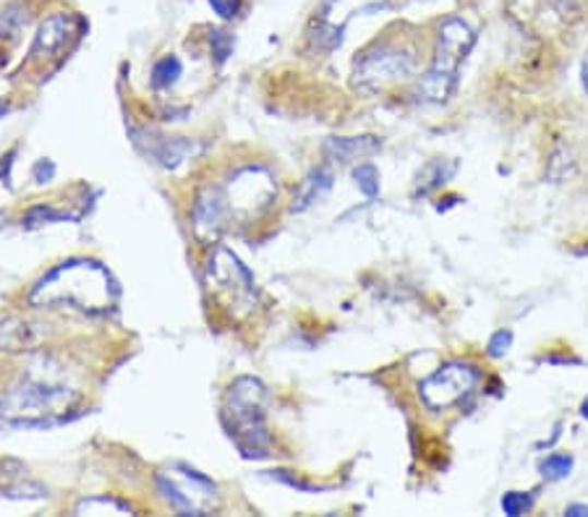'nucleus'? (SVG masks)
Here are the masks:
<instances>
[{
	"mask_svg": "<svg viewBox=\"0 0 588 517\" xmlns=\"http://www.w3.org/2000/svg\"><path fill=\"white\" fill-rule=\"evenodd\" d=\"M32 303H65L82 311H105L118 298V285L103 264L71 258L50 269L32 290Z\"/></svg>",
	"mask_w": 588,
	"mask_h": 517,
	"instance_id": "obj_1",
	"label": "nucleus"
},
{
	"mask_svg": "<svg viewBox=\"0 0 588 517\" xmlns=\"http://www.w3.org/2000/svg\"><path fill=\"white\" fill-rule=\"evenodd\" d=\"M267 389L254 376H241L228 387L223 400L220 419L238 453L249 460H262L269 455L267 431Z\"/></svg>",
	"mask_w": 588,
	"mask_h": 517,
	"instance_id": "obj_2",
	"label": "nucleus"
},
{
	"mask_svg": "<svg viewBox=\"0 0 588 517\" xmlns=\"http://www.w3.org/2000/svg\"><path fill=\"white\" fill-rule=\"evenodd\" d=\"M476 45V32L471 24L464 22L460 16H451L440 24L437 45H434V61L429 71L421 76L416 95L421 103L442 105L453 97L455 84H458V71L468 52Z\"/></svg>",
	"mask_w": 588,
	"mask_h": 517,
	"instance_id": "obj_3",
	"label": "nucleus"
},
{
	"mask_svg": "<svg viewBox=\"0 0 588 517\" xmlns=\"http://www.w3.org/2000/svg\"><path fill=\"white\" fill-rule=\"evenodd\" d=\"M74 402L69 387H50L26 380L22 387L0 397V421L16 429H43L63 421V413Z\"/></svg>",
	"mask_w": 588,
	"mask_h": 517,
	"instance_id": "obj_4",
	"label": "nucleus"
},
{
	"mask_svg": "<svg viewBox=\"0 0 588 517\" xmlns=\"http://www.w3.org/2000/svg\"><path fill=\"white\" fill-rule=\"evenodd\" d=\"M163 500L181 515H207L217 505V486L200 470L178 466L157 473Z\"/></svg>",
	"mask_w": 588,
	"mask_h": 517,
	"instance_id": "obj_5",
	"label": "nucleus"
},
{
	"mask_svg": "<svg viewBox=\"0 0 588 517\" xmlns=\"http://www.w3.org/2000/svg\"><path fill=\"white\" fill-rule=\"evenodd\" d=\"M209 282H213L217 301L228 311L238 314V309L249 311L254 306V275L228 249H217L213 258H209Z\"/></svg>",
	"mask_w": 588,
	"mask_h": 517,
	"instance_id": "obj_6",
	"label": "nucleus"
},
{
	"mask_svg": "<svg viewBox=\"0 0 588 517\" xmlns=\"http://www.w3.org/2000/svg\"><path fill=\"white\" fill-rule=\"evenodd\" d=\"M413 71V56L398 45H376L356 61V84L363 89H387L398 84Z\"/></svg>",
	"mask_w": 588,
	"mask_h": 517,
	"instance_id": "obj_7",
	"label": "nucleus"
},
{
	"mask_svg": "<svg viewBox=\"0 0 588 517\" xmlns=\"http://www.w3.org/2000/svg\"><path fill=\"white\" fill-rule=\"evenodd\" d=\"M476 382H479V371L471 363L451 361L419 384V395L429 410H447L466 400L473 393Z\"/></svg>",
	"mask_w": 588,
	"mask_h": 517,
	"instance_id": "obj_8",
	"label": "nucleus"
},
{
	"mask_svg": "<svg viewBox=\"0 0 588 517\" xmlns=\"http://www.w3.org/2000/svg\"><path fill=\"white\" fill-rule=\"evenodd\" d=\"M389 0H325L322 9L316 11L312 39L316 48L335 50L340 48L343 32L353 22L356 16H367V13L382 11Z\"/></svg>",
	"mask_w": 588,
	"mask_h": 517,
	"instance_id": "obj_9",
	"label": "nucleus"
},
{
	"mask_svg": "<svg viewBox=\"0 0 588 517\" xmlns=\"http://www.w3.org/2000/svg\"><path fill=\"white\" fill-rule=\"evenodd\" d=\"M277 185L264 168H243L230 178V189L226 196L228 212L243 217H260L269 204L275 202Z\"/></svg>",
	"mask_w": 588,
	"mask_h": 517,
	"instance_id": "obj_10",
	"label": "nucleus"
},
{
	"mask_svg": "<svg viewBox=\"0 0 588 517\" xmlns=\"http://www.w3.org/2000/svg\"><path fill=\"white\" fill-rule=\"evenodd\" d=\"M74 19L69 16V13H56V16H50L48 22L39 26V35L35 39V45H32V58L39 56H52V52H58L63 48L65 43H69V37L74 35Z\"/></svg>",
	"mask_w": 588,
	"mask_h": 517,
	"instance_id": "obj_11",
	"label": "nucleus"
},
{
	"mask_svg": "<svg viewBox=\"0 0 588 517\" xmlns=\"http://www.w3.org/2000/svg\"><path fill=\"white\" fill-rule=\"evenodd\" d=\"M226 215H228L226 194L217 189H204L194 204L196 230H200L202 236H215L217 230H220L223 220H226Z\"/></svg>",
	"mask_w": 588,
	"mask_h": 517,
	"instance_id": "obj_12",
	"label": "nucleus"
},
{
	"mask_svg": "<svg viewBox=\"0 0 588 517\" xmlns=\"http://www.w3.org/2000/svg\"><path fill=\"white\" fill-rule=\"evenodd\" d=\"M382 149V142L376 136H335L327 139L325 155L329 160L338 163H351L359 157H369L374 152Z\"/></svg>",
	"mask_w": 588,
	"mask_h": 517,
	"instance_id": "obj_13",
	"label": "nucleus"
},
{
	"mask_svg": "<svg viewBox=\"0 0 588 517\" xmlns=\"http://www.w3.org/2000/svg\"><path fill=\"white\" fill-rule=\"evenodd\" d=\"M200 149H202L200 144L189 142V139H165V136L152 139L147 147L149 155L168 170H176L178 165L187 163L189 157H194Z\"/></svg>",
	"mask_w": 588,
	"mask_h": 517,
	"instance_id": "obj_14",
	"label": "nucleus"
},
{
	"mask_svg": "<svg viewBox=\"0 0 588 517\" xmlns=\"http://www.w3.org/2000/svg\"><path fill=\"white\" fill-rule=\"evenodd\" d=\"M333 170L329 168H314L312 172H309L307 178H303L299 194H296L293 199V212H307L309 207H314L316 202H322L329 194V189H333Z\"/></svg>",
	"mask_w": 588,
	"mask_h": 517,
	"instance_id": "obj_15",
	"label": "nucleus"
},
{
	"mask_svg": "<svg viewBox=\"0 0 588 517\" xmlns=\"http://www.w3.org/2000/svg\"><path fill=\"white\" fill-rule=\"evenodd\" d=\"M455 170H458V163H447V160H432L427 165L424 170H421L419 176V185H416L413 194L416 196H427L432 194L434 189H440V185H445L451 178L455 176Z\"/></svg>",
	"mask_w": 588,
	"mask_h": 517,
	"instance_id": "obj_16",
	"label": "nucleus"
},
{
	"mask_svg": "<svg viewBox=\"0 0 588 517\" xmlns=\"http://www.w3.org/2000/svg\"><path fill=\"white\" fill-rule=\"evenodd\" d=\"M76 515H103V513H116V515H131L134 509L123 502L113 500V496H89V500H82L74 509Z\"/></svg>",
	"mask_w": 588,
	"mask_h": 517,
	"instance_id": "obj_17",
	"label": "nucleus"
},
{
	"mask_svg": "<svg viewBox=\"0 0 588 517\" xmlns=\"http://www.w3.org/2000/svg\"><path fill=\"white\" fill-rule=\"evenodd\" d=\"M181 61H178L176 56H165L155 63V69H152V86H155V89H168V86H173L178 79H181Z\"/></svg>",
	"mask_w": 588,
	"mask_h": 517,
	"instance_id": "obj_18",
	"label": "nucleus"
},
{
	"mask_svg": "<svg viewBox=\"0 0 588 517\" xmlns=\"http://www.w3.org/2000/svg\"><path fill=\"white\" fill-rule=\"evenodd\" d=\"M573 466H576V460H573L571 455H550L541 460V476H544L547 481H563L567 476L573 473Z\"/></svg>",
	"mask_w": 588,
	"mask_h": 517,
	"instance_id": "obj_19",
	"label": "nucleus"
},
{
	"mask_svg": "<svg viewBox=\"0 0 588 517\" xmlns=\"http://www.w3.org/2000/svg\"><path fill=\"white\" fill-rule=\"evenodd\" d=\"M353 181L359 185V191L363 196L374 199L380 196V172H376L374 165L363 163L359 168H353Z\"/></svg>",
	"mask_w": 588,
	"mask_h": 517,
	"instance_id": "obj_20",
	"label": "nucleus"
},
{
	"mask_svg": "<svg viewBox=\"0 0 588 517\" xmlns=\"http://www.w3.org/2000/svg\"><path fill=\"white\" fill-rule=\"evenodd\" d=\"M233 45H236V39L233 35H228V32H223V29L209 32V48H213L217 65H223L228 61L230 52H233Z\"/></svg>",
	"mask_w": 588,
	"mask_h": 517,
	"instance_id": "obj_21",
	"label": "nucleus"
},
{
	"mask_svg": "<svg viewBox=\"0 0 588 517\" xmlns=\"http://www.w3.org/2000/svg\"><path fill=\"white\" fill-rule=\"evenodd\" d=\"M63 220H74V217L63 215V212H56L52 207H35L24 215V228H39L45 223H63Z\"/></svg>",
	"mask_w": 588,
	"mask_h": 517,
	"instance_id": "obj_22",
	"label": "nucleus"
},
{
	"mask_svg": "<svg viewBox=\"0 0 588 517\" xmlns=\"http://www.w3.org/2000/svg\"><path fill=\"white\" fill-rule=\"evenodd\" d=\"M500 505H502V513L505 515L520 517L533 507V500H531V494H526V492H507L505 496H502Z\"/></svg>",
	"mask_w": 588,
	"mask_h": 517,
	"instance_id": "obj_23",
	"label": "nucleus"
},
{
	"mask_svg": "<svg viewBox=\"0 0 588 517\" xmlns=\"http://www.w3.org/2000/svg\"><path fill=\"white\" fill-rule=\"evenodd\" d=\"M513 345V333L511 329H500V333H494L492 337H489V345H487V353L492 358H502L511 350Z\"/></svg>",
	"mask_w": 588,
	"mask_h": 517,
	"instance_id": "obj_24",
	"label": "nucleus"
},
{
	"mask_svg": "<svg viewBox=\"0 0 588 517\" xmlns=\"http://www.w3.org/2000/svg\"><path fill=\"white\" fill-rule=\"evenodd\" d=\"M209 5L220 19H236L241 11V0H209Z\"/></svg>",
	"mask_w": 588,
	"mask_h": 517,
	"instance_id": "obj_25",
	"label": "nucleus"
},
{
	"mask_svg": "<svg viewBox=\"0 0 588 517\" xmlns=\"http://www.w3.org/2000/svg\"><path fill=\"white\" fill-rule=\"evenodd\" d=\"M52 176H56V165H52L50 160H39L35 165V170H32V178H35V183H48L52 181Z\"/></svg>",
	"mask_w": 588,
	"mask_h": 517,
	"instance_id": "obj_26",
	"label": "nucleus"
},
{
	"mask_svg": "<svg viewBox=\"0 0 588 517\" xmlns=\"http://www.w3.org/2000/svg\"><path fill=\"white\" fill-rule=\"evenodd\" d=\"M13 155H16V152H9V155H5V157H3V160H5V163H0V178H3V181H9V170H11Z\"/></svg>",
	"mask_w": 588,
	"mask_h": 517,
	"instance_id": "obj_27",
	"label": "nucleus"
},
{
	"mask_svg": "<svg viewBox=\"0 0 588 517\" xmlns=\"http://www.w3.org/2000/svg\"><path fill=\"white\" fill-rule=\"evenodd\" d=\"M565 515H573V517H584L588 515V507L586 505H571L565 509Z\"/></svg>",
	"mask_w": 588,
	"mask_h": 517,
	"instance_id": "obj_28",
	"label": "nucleus"
},
{
	"mask_svg": "<svg viewBox=\"0 0 588 517\" xmlns=\"http://www.w3.org/2000/svg\"><path fill=\"white\" fill-rule=\"evenodd\" d=\"M580 76H584V89L588 92V52H586V58H584V69H580Z\"/></svg>",
	"mask_w": 588,
	"mask_h": 517,
	"instance_id": "obj_29",
	"label": "nucleus"
},
{
	"mask_svg": "<svg viewBox=\"0 0 588 517\" xmlns=\"http://www.w3.org/2000/svg\"><path fill=\"white\" fill-rule=\"evenodd\" d=\"M580 416H584V419L588 421V397L584 400V406H580Z\"/></svg>",
	"mask_w": 588,
	"mask_h": 517,
	"instance_id": "obj_30",
	"label": "nucleus"
}]
</instances>
